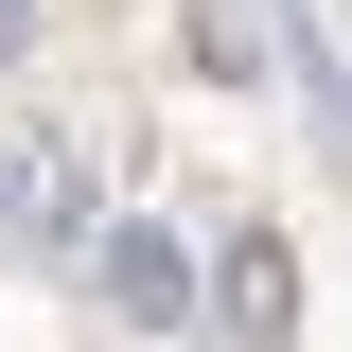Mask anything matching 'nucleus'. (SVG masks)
<instances>
[{"instance_id": "obj_1", "label": "nucleus", "mask_w": 352, "mask_h": 352, "mask_svg": "<svg viewBox=\"0 0 352 352\" xmlns=\"http://www.w3.org/2000/svg\"><path fill=\"white\" fill-rule=\"evenodd\" d=\"M88 229V141H18L0 124V247H71Z\"/></svg>"}, {"instance_id": "obj_2", "label": "nucleus", "mask_w": 352, "mask_h": 352, "mask_svg": "<svg viewBox=\"0 0 352 352\" xmlns=\"http://www.w3.org/2000/svg\"><path fill=\"white\" fill-rule=\"evenodd\" d=\"M106 317L176 335V317H194V247H176V229H106Z\"/></svg>"}, {"instance_id": "obj_3", "label": "nucleus", "mask_w": 352, "mask_h": 352, "mask_svg": "<svg viewBox=\"0 0 352 352\" xmlns=\"http://www.w3.org/2000/svg\"><path fill=\"white\" fill-rule=\"evenodd\" d=\"M300 317V264H282V229H247L229 247V335H282Z\"/></svg>"}, {"instance_id": "obj_4", "label": "nucleus", "mask_w": 352, "mask_h": 352, "mask_svg": "<svg viewBox=\"0 0 352 352\" xmlns=\"http://www.w3.org/2000/svg\"><path fill=\"white\" fill-rule=\"evenodd\" d=\"M18 53H36V0H0V71H18Z\"/></svg>"}]
</instances>
